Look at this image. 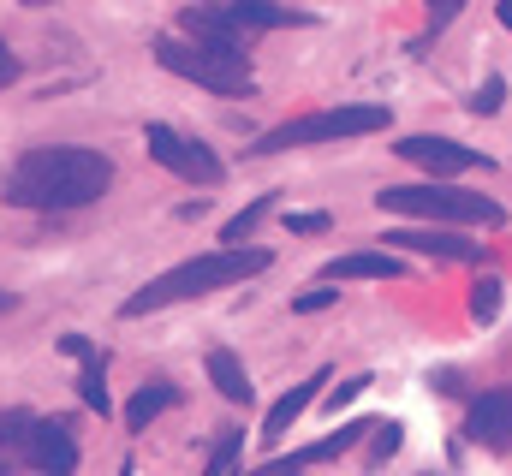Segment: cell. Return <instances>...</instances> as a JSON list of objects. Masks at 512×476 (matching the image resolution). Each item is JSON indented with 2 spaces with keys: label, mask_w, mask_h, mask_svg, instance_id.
Listing matches in <instances>:
<instances>
[{
  "label": "cell",
  "mask_w": 512,
  "mask_h": 476,
  "mask_svg": "<svg viewBox=\"0 0 512 476\" xmlns=\"http://www.w3.org/2000/svg\"><path fill=\"white\" fill-rule=\"evenodd\" d=\"M114 185V161L102 149H24L0 185L12 209H84Z\"/></svg>",
  "instance_id": "1"
},
{
  "label": "cell",
  "mask_w": 512,
  "mask_h": 476,
  "mask_svg": "<svg viewBox=\"0 0 512 476\" xmlns=\"http://www.w3.org/2000/svg\"><path fill=\"white\" fill-rule=\"evenodd\" d=\"M262 268H268V250H262V244L191 256V262L167 268L161 280H149L143 292H131L126 304H120V316H149V310H167V304H185V298H209V292H221V286H245Z\"/></svg>",
  "instance_id": "2"
},
{
  "label": "cell",
  "mask_w": 512,
  "mask_h": 476,
  "mask_svg": "<svg viewBox=\"0 0 512 476\" xmlns=\"http://www.w3.org/2000/svg\"><path fill=\"white\" fill-rule=\"evenodd\" d=\"M382 215H411V221H447V227H501L507 209L483 191H453V185H387L376 191Z\"/></svg>",
  "instance_id": "3"
},
{
  "label": "cell",
  "mask_w": 512,
  "mask_h": 476,
  "mask_svg": "<svg viewBox=\"0 0 512 476\" xmlns=\"http://www.w3.org/2000/svg\"><path fill=\"white\" fill-rule=\"evenodd\" d=\"M155 60L173 72V78H191L215 96H251V60L245 48H215V42H191V36H161L155 42Z\"/></svg>",
  "instance_id": "4"
},
{
  "label": "cell",
  "mask_w": 512,
  "mask_h": 476,
  "mask_svg": "<svg viewBox=\"0 0 512 476\" xmlns=\"http://www.w3.org/2000/svg\"><path fill=\"white\" fill-rule=\"evenodd\" d=\"M387 131V108L376 102H352V108H322V114L286 119L274 131H262L251 143V155H280V149H310V143H346V137H370Z\"/></svg>",
  "instance_id": "5"
},
{
  "label": "cell",
  "mask_w": 512,
  "mask_h": 476,
  "mask_svg": "<svg viewBox=\"0 0 512 476\" xmlns=\"http://www.w3.org/2000/svg\"><path fill=\"white\" fill-rule=\"evenodd\" d=\"M143 149H149V161H161L167 173H179V179H191V185H221V161H215V149L179 137L173 125H149V131H143Z\"/></svg>",
  "instance_id": "6"
},
{
  "label": "cell",
  "mask_w": 512,
  "mask_h": 476,
  "mask_svg": "<svg viewBox=\"0 0 512 476\" xmlns=\"http://www.w3.org/2000/svg\"><path fill=\"white\" fill-rule=\"evenodd\" d=\"M393 149H399V161L423 167V173H429V185H441V179H459V173L483 167V155H477V149H465V143H453V137H429V131L399 137Z\"/></svg>",
  "instance_id": "7"
},
{
  "label": "cell",
  "mask_w": 512,
  "mask_h": 476,
  "mask_svg": "<svg viewBox=\"0 0 512 476\" xmlns=\"http://www.w3.org/2000/svg\"><path fill=\"white\" fill-rule=\"evenodd\" d=\"M465 435H471L477 447H489V453H507L512 447V387H489V393L471 399Z\"/></svg>",
  "instance_id": "8"
},
{
  "label": "cell",
  "mask_w": 512,
  "mask_h": 476,
  "mask_svg": "<svg viewBox=\"0 0 512 476\" xmlns=\"http://www.w3.org/2000/svg\"><path fill=\"white\" fill-rule=\"evenodd\" d=\"M393 250H417V256H435V262H477L483 244L477 238H459V233H435V227H399L387 233Z\"/></svg>",
  "instance_id": "9"
},
{
  "label": "cell",
  "mask_w": 512,
  "mask_h": 476,
  "mask_svg": "<svg viewBox=\"0 0 512 476\" xmlns=\"http://www.w3.org/2000/svg\"><path fill=\"white\" fill-rule=\"evenodd\" d=\"M30 465L42 476H72L78 471V441H72V423H36L30 435Z\"/></svg>",
  "instance_id": "10"
},
{
  "label": "cell",
  "mask_w": 512,
  "mask_h": 476,
  "mask_svg": "<svg viewBox=\"0 0 512 476\" xmlns=\"http://www.w3.org/2000/svg\"><path fill=\"white\" fill-rule=\"evenodd\" d=\"M399 274H405V262L393 250H346L322 268L328 286H340V280H399Z\"/></svg>",
  "instance_id": "11"
},
{
  "label": "cell",
  "mask_w": 512,
  "mask_h": 476,
  "mask_svg": "<svg viewBox=\"0 0 512 476\" xmlns=\"http://www.w3.org/2000/svg\"><path fill=\"white\" fill-rule=\"evenodd\" d=\"M179 30H185L191 42H215V48H245V30L233 24V12H227V6H185V12H179Z\"/></svg>",
  "instance_id": "12"
},
{
  "label": "cell",
  "mask_w": 512,
  "mask_h": 476,
  "mask_svg": "<svg viewBox=\"0 0 512 476\" xmlns=\"http://www.w3.org/2000/svg\"><path fill=\"white\" fill-rule=\"evenodd\" d=\"M60 352L66 357H78V393H84V405L90 411H108V363H102V352L84 340V334H60Z\"/></svg>",
  "instance_id": "13"
},
{
  "label": "cell",
  "mask_w": 512,
  "mask_h": 476,
  "mask_svg": "<svg viewBox=\"0 0 512 476\" xmlns=\"http://www.w3.org/2000/svg\"><path fill=\"white\" fill-rule=\"evenodd\" d=\"M322 381H334V375L322 369V375H310V381H298L292 393H280V399L268 405V417H262V441H280V435H286V429H292V423H298V417H304L310 405H316V393H322Z\"/></svg>",
  "instance_id": "14"
},
{
  "label": "cell",
  "mask_w": 512,
  "mask_h": 476,
  "mask_svg": "<svg viewBox=\"0 0 512 476\" xmlns=\"http://www.w3.org/2000/svg\"><path fill=\"white\" fill-rule=\"evenodd\" d=\"M233 24L251 36V30H292V24H310V12H292V6H268V0H233L227 6Z\"/></svg>",
  "instance_id": "15"
},
{
  "label": "cell",
  "mask_w": 512,
  "mask_h": 476,
  "mask_svg": "<svg viewBox=\"0 0 512 476\" xmlns=\"http://www.w3.org/2000/svg\"><path fill=\"white\" fill-rule=\"evenodd\" d=\"M36 423H42V417H30V411H0V476L12 471V465H30V435H36Z\"/></svg>",
  "instance_id": "16"
},
{
  "label": "cell",
  "mask_w": 512,
  "mask_h": 476,
  "mask_svg": "<svg viewBox=\"0 0 512 476\" xmlns=\"http://www.w3.org/2000/svg\"><path fill=\"white\" fill-rule=\"evenodd\" d=\"M209 381H215V393L227 399V405H251L256 393H251V375H245V363L227 352V346H215L209 352Z\"/></svg>",
  "instance_id": "17"
},
{
  "label": "cell",
  "mask_w": 512,
  "mask_h": 476,
  "mask_svg": "<svg viewBox=\"0 0 512 476\" xmlns=\"http://www.w3.org/2000/svg\"><path fill=\"white\" fill-rule=\"evenodd\" d=\"M370 429H376V417H358V423H340L334 435H322V441H310L292 465H322V459H340V453H352L358 441H370Z\"/></svg>",
  "instance_id": "18"
},
{
  "label": "cell",
  "mask_w": 512,
  "mask_h": 476,
  "mask_svg": "<svg viewBox=\"0 0 512 476\" xmlns=\"http://www.w3.org/2000/svg\"><path fill=\"white\" fill-rule=\"evenodd\" d=\"M167 405H179V387L173 381H149V387H137L126 405V429H149Z\"/></svg>",
  "instance_id": "19"
},
{
  "label": "cell",
  "mask_w": 512,
  "mask_h": 476,
  "mask_svg": "<svg viewBox=\"0 0 512 476\" xmlns=\"http://www.w3.org/2000/svg\"><path fill=\"white\" fill-rule=\"evenodd\" d=\"M399 441H405V429H399L393 417H376V429H370V447H364V471H382L387 459L399 453Z\"/></svg>",
  "instance_id": "20"
},
{
  "label": "cell",
  "mask_w": 512,
  "mask_h": 476,
  "mask_svg": "<svg viewBox=\"0 0 512 476\" xmlns=\"http://www.w3.org/2000/svg\"><path fill=\"white\" fill-rule=\"evenodd\" d=\"M268 209H274V197H256V203L245 209V215H233V221L221 227V238H227V250H245V238L256 233V221H262Z\"/></svg>",
  "instance_id": "21"
},
{
  "label": "cell",
  "mask_w": 512,
  "mask_h": 476,
  "mask_svg": "<svg viewBox=\"0 0 512 476\" xmlns=\"http://www.w3.org/2000/svg\"><path fill=\"white\" fill-rule=\"evenodd\" d=\"M471 316H477V322H495V316H501V280H495V274H477V280H471Z\"/></svg>",
  "instance_id": "22"
},
{
  "label": "cell",
  "mask_w": 512,
  "mask_h": 476,
  "mask_svg": "<svg viewBox=\"0 0 512 476\" xmlns=\"http://www.w3.org/2000/svg\"><path fill=\"white\" fill-rule=\"evenodd\" d=\"M501 102H507V78H483L471 96V114H501Z\"/></svg>",
  "instance_id": "23"
},
{
  "label": "cell",
  "mask_w": 512,
  "mask_h": 476,
  "mask_svg": "<svg viewBox=\"0 0 512 476\" xmlns=\"http://www.w3.org/2000/svg\"><path fill=\"white\" fill-rule=\"evenodd\" d=\"M239 441H245V435L233 429V435L215 447V459H209V471H203V476H239Z\"/></svg>",
  "instance_id": "24"
},
{
  "label": "cell",
  "mask_w": 512,
  "mask_h": 476,
  "mask_svg": "<svg viewBox=\"0 0 512 476\" xmlns=\"http://www.w3.org/2000/svg\"><path fill=\"white\" fill-rule=\"evenodd\" d=\"M334 298H340V286H316V292H304V298H292V310H298V316H316V310H328Z\"/></svg>",
  "instance_id": "25"
},
{
  "label": "cell",
  "mask_w": 512,
  "mask_h": 476,
  "mask_svg": "<svg viewBox=\"0 0 512 476\" xmlns=\"http://www.w3.org/2000/svg\"><path fill=\"white\" fill-rule=\"evenodd\" d=\"M364 387H370V375H352V381H340V387L328 393V411H340V405H352V399H358Z\"/></svg>",
  "instance_id": "26"
},
{
  "label": "cell",
  "mask_w": 512,
  "mask_h": 476,
  "mask_svg": "<svg viewBox=\"0 0 512 476\" xmlns=\"http://www.w3.org/2000/svg\"><path fill=\"white\" fill-rule=\"evenodd\" d=\"M328 227H334V221H328L322 209H316V215H286V233H328Z\"/></svg>",
  "instance_id": "27"
},
{
  "label": "cell",
  "mask_w": 512,
  "mask_h": 476,
  "mask_svg": "<svg viewBox=\"0 0 512 476\" xmlns=\"http://www.w3.org/2000/svg\"><path fill=\"white\" fill-rule=\"evenodd\" d=\"M12 78H18V54H12V48H6V42H0V90H6V84H12Z\"/></svg>",
  "instance_id": "28"
},
{
  "label": "cell",
  "mask_w": 512,
  "mask_h": 476,
  "mask_svg": "<svg viewBox=\"0 0 512 476\" xmlns=\"http://www.w3.org/2000/svg\"><path fill=\"white\" fill-rule=\"evenodd\" d=\"M262 476H298V465H268Z\"/></svg>",
  "instance_id": "29"
},
{
  "label": "cell",
  "mask_w": 512,
  "mask_h": 476,
  "mask_svg": "<svg viewBox=\"0 0 512 476\" xmlns=\"http://www.w3.org/2000/svg\"><path fill=\"white\" fill-rule=\"evenodd\" d=\"M501 24L512 30V0H501Z\"/></svg>",
  "instance_id": "30"
},
{
  "label": "cell",
  "mask_w": 512,
  "mask_h": 476,
  "mask_svg": "<svg viewBox=\"0 0 512 476\" xmlns=\"http://www.w3.org/2000/svg\"><path fill=\"white\" fill-rule=\"evenodd\" d=\"M0 310H12V298H6V292H0Z\"/></svg>",
  "instance_id": "31"
}]
</instances>
